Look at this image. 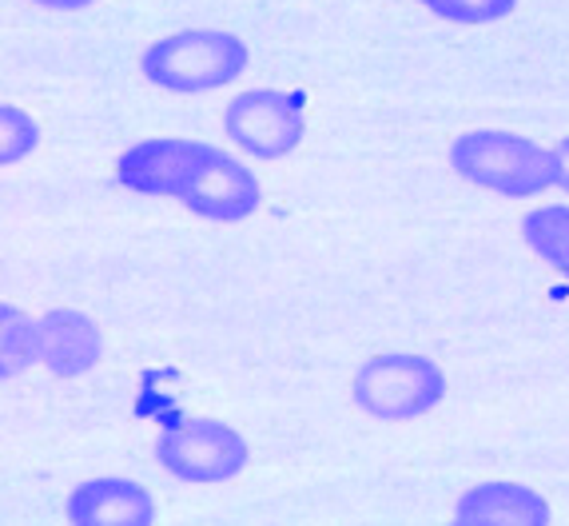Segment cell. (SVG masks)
<instances>
[{"label": "cell", "instance_id": "obj_1", "mask_svg": "<svg viewBox=\"0 0 569 526\" xmlns=\"http://www.w3.org/2000/svg\"><path fill=\"white\" fill-rule=\"evenodd\" d=\"M450 168L466 183L510 196V200H526V196L558 188L553 148H541V143L518 132H502V128H478V132L455 136L450 140Z\"/></svg>", "mask_w": 569, "mask_h": 526}, {"label": "cell", "instance_id": "obj_2", "mask_svg": "<svg viewBox=\"0 0 569 526\" xmlns=\"http://www.w3.org/2000/svg\"><path fill=\"white\" fill-rule=\"evenodd\" d=\"M247 60H251V52L236 32L183 29L143 48L140 72L163 92L196 96L239 80Z\"/></svg>", "mask_w": 569, "mask_h": 526}, {"label": "cell", "instance_id": "obj_3", "mask_svg": "<svg viewBox=\"0 0 569 526\" xmlns=\"http://www.w3.org/2000/svg\"><path fill=\"white\" fill-rule=\"evenodd\" d=\"M355 407L379 423H415L447 399V375L430 355H370L351 383Z\"/></svg>", "mask_w": 569, "mask_h": 526}, {"label": "cell", "instance_id": "obj_4", "mask_svg": "<svg viewBox=\"0 0 569 526\" xmlns=\"http://www.w3.org/2000/svg\"><path fill=\"white\" fill-rule=\"evenodd\" d=\"M223 128L251 160H283L303 143L307 92L299 88H247L223 108Z\"/></svg>", "mask_w": 569, "mask_h": 526}, {"label": "cell", "instance_id": "obj_5", "mask_svg": "<svg viewBox=\"0 0 569 526\" xmlns=\"http://www.w3.org/2000/svg\"><path fill=\"white\" fill-rule=\"evenodd\" d=\"M156 459L168 475L180 483H231L247 467L251 450L236 427L219 419H180L160 430L156 439Z\"/></svg>", "mask_w": 569, "mask_h": 526}, {"label": "cell", "instance_id": "obj_6", "mask_svg": "<svg viewBox=\"0 0 569 526\" xmlns=\"http://www.w3.org/2000/svg\"><path fill=\"white\" fill-rule=\"evenodd\" d=\"M176 200L211 224H239L256 216V208L263 204V188L256 172H247L236 156H228L216 143H203Z\"/></svg>", "mask_w": 569, "mask_h": 526}, {"label": "cell", "instance_id": "obj_7", "mask_svg": "<svg viewBox=\"0 0 569 526\" xmlns=\"http://www.w3.org/2000/svg\"><path fill=\"white\" fill-rule=\"evenodd\" d=\"M203 140H183V136H156V140H140L132 148H123L116 160V180L128 191L140 196H163L176 200L183 188V176L200 156Z\"/></svg>", "mask_w": 569, "mask_h": 526}, {"label": "cell", "instance_id": "obj_8", "mask_svg": "<svg viewBox=\"0 0 569 526\" xmlns=\"http://www.w3.org/2000/svg\"><path fill=\"white\" fill-rule=\"evenodd\" d=\"M104 359V331L92 316L72 307H52L40 316V364L57 379H80Z\"/></svg>", "mask_w": 569, "mask_h": 526}, {"label": "cell", "instance_id": "obj_9", "mask_svg": "<svg viewBox=\"0 0 569 526\" xmlns=\"http://www.w3.org/2000/svg\"><path fill=\"white\" fill-rule=\"evenodd\" d=\"M64 515L77 526H152L156 498L136 478L104 475L72 487Z\"/></svg>", "mask_w": 569, "mask_h": 526}, {"label": "cell", "instance_id": "obj_10", "mask_svg": "<svg viewBox=\"0 0 569 526\" xmlns=\"http://www.w3.org/2000/svg\"><path fill=\"white\" fill-rule=\"evenodd\" d=\"M550 518V503L526 483H478L455 503L462 526H546Z\"/></svg>", "mask_w": 569, "mask_h": 526}, {"label": "cell", "instance_id": "obj_11", "mask_svg": "<svg viewBox=\"0 0 569 526\" xmlns=\"http://www.w3.org/2000/svg\"><path fill=\"white\" fill-rule=\"evenodd\" d=\"M522 239L533 256L569 276V204H541V208L526 211Z\"/></svg>", "mask_w": 569, "mask_h": 526}, {"label": "cell", "instance_id": "obj_12", "mask_svg": "<svg viewBox=\"0 0 569 526\" xmlns=\"http://www.w3.org/2000/svg\"><path fill=\"white\" fill-rule=\"evenodd\" d=\"M32 364H40V319L0 304V375L17 379Z\"/></svg>", "mask_w": 569, "mask_h": 526}, {"label": "cell", "instance_id": "obj_13", "mask_svg": "<svg viewBox=\"0 0 569 526\" xmlns=\"http://www.w3.org/2000/svg\"><path fill=\"white\" fill-rule=\"evenodd\" d=\"M37 143H40V125L24 108L4 100V105H0V160L20 163L24 156L37 152Z\"/></svg>", "mask_w": 569, "mask_h": 526}, {"label": "cell", "instance_id": "obj_14", "mask_svg": "<svg viewBox=\"0 0 569 526\" xmlns=\"http://www.w3.org/2000/svg\"><path fill=\"white\" fill-rule=\"evenodd\" d=\"M427 9L450 24H493V20L510 17L518 0H430Z\"/></svg>", "mask_w": 569, "mask_h": 526}, {"label": "cell", "instance_id": "obj_15", "mask_svg": "<svg viewBox=\"0 0 569 526\" xmlns=\"http://www.w3.org/2000/svg\"><path fill=\"white\" fill-rule=\"evenodd\" d=\"M553 160H558V188L569 191V136L553 143Z\"/></svg>", "mask_w": 569, "mask_h": 526}, {"label": "cell", "instance_id": "obj_16", "mask_svg": "<svg viewBox=\"0 0 569 526\" xmlns=\"http://www.w3.org/2000/svg\"><path fill=\"white\" fill-rule=\"evenodd\" d=\"M40 9H52V12H80V9H92L100 0H32Z\"/></svg>", "mask_w": 569, "mask_h": 526}, {"label": "cell", "instance_id": "obj_17", "mask_svg": "<svg viewBox=\"0 0 569 526\" xmlns=\"http://www.w3.org/2000/svg\"><path fill=\"white\" fill-rule=\"evenodd\" d=\"M418 4H430V0H418Z\"/></svg>", "mask_w": 569, "mask_h": 526}]
</instances>
